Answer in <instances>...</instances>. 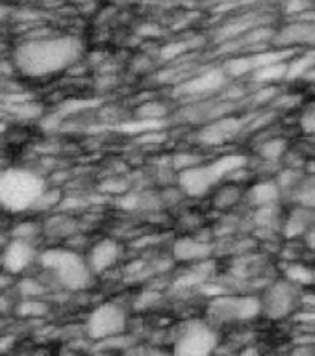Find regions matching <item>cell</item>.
Here are the masks:
<instances>
[{
	"label": "cell",
	"mask_w": 315,
	"mask_h": 356,
	"mask_svg": "<svg viewBox=\"0 0 315 356\" xmlns=\"http://www.w3.org/2000/svg\"><path fill=\"white\" fill-rule=\"evenodd\" d=\"M83 52L76 35H43L22 41L13 50V65L28 78H45L74 65Z\"/></svg>",
	"instance_id": "obj_1"
},
{
	"label": "cell",
	"mask_w": 315,
	"mask_h": 356,
	"mask_svg": "<svg viewBox=\"0 0 315 356\" xmlns=\"http://www.w3.org/2000/svg\"><path fill=\"white\" fill-rule=\"evenodd\" d=\"M47 184L38 172L24 167L0 169V208L10 213L32 210L39 197L45 193Z\"/></svg>",
	"instance_id": "obj_2"
},
{
	"label": "cell",
	"mask_w": 315,
	"mask_h": 356,
	"mask_svg": "<svg viewBox=\"0 0 315 356\" xmlns=\"http://www.w3.org/2000/svg\"><path fill=\"white\" fill-rule=\"evenodd\" d=\"M39 264L49 271L60 286L72 291H82L93 284L95 273L88 264V258L69 249H47L39 256Z\"/></svg>",
	"instance_id": "obj_3"
},
{
	"label": "cell",
	"mask_w": 315,
	"mask_h": 356,
	"mask_svg": "<svg viewBox=\"0 0 315 356\" xmlns=\"http://www.w3.org/2000/svg\"><path fill=\"white\" fill-rule=\"evenodd\" d=\"M245 158L238 154L223 156L219 160L211 161L208 165H193L189 169H184L180 175V188L188 195L193 197H202L210 191L217 182L223 178L232 177L234 172L239 171L245 165Z\"/></svg>",
	"instance_id": "obj_4"
},
{
	"label": "cell",
	"mask_w": 315,
	"mask_h": 356,
	"mask_svg": "<svg viewBox=\"0 0 315 356\" xmlns=\"http://www.w3.org/2000/svg\"><path fill=\"white\" fill-rule=\"evenodd\" d=\"M217 343H219V338L210 323L193 319V321L184 323L182 327L178 328L172 350L177 355L202 356L213 353L217 349Z\"/></svg>",
	"instance_id": "obj_5"
},
{
	"label": "cell",
	"mask_w": 315,
	"mask_h": 356,
	"mask_svg": "<svg viewBox=\"0 0 315 356\" xmlns=\"http://www.w3.org/2000/svg\"><path fill=\"white\" fill-rule=\"evenodd\" d=\"M127 310L117 302H102L88 317L86 330L93 339H110L127 330Z\"/></svg>",
	"instance_id": "obj_6"
},
{
	"label": "cell",
	"mask_w": 315,
	"mask_h": 356,
	"mask_svg": "<svg viewBox=\"0 0 315 356\" xmlns=\"http://www.w3.org/2000/svg\"><path fill=\"white\" fill-rule=\"evenodd\" d=\"M261 312L269 319H286L299 306V286L284 277L273 282L261 297Z\"/></svg>",
	"instance_id": "obj_7"
},
{
	"label": "cell",
	"mask_w": 315,
	"mask_h": 356,
	"mask_svg": "<svg viewBox=\"0 0 315 356\" xmlns=\"http://www.w3.org/2000/svg\"><path fill=\"white\" fill-rule=\"evenodd\" d=\"M217 321H247L261 312V300L255 297H219L208 306Z\"/></svg>",
	"instance_id": "obj_8"
},
{
	"label": "cell",
	"mask_w": 315,
	"mask_h": 356,
	"mask_svg": "<svg viewBox=\"0 0 315 356\" xmlns=\"http://www.w3.org/2000/svg\"><path fill=\"white\" fill-rule=\"evenodd\" d=\"M33 260H35V247L32 245V239L11 238L2 247L0 264H2V269L13 277L26 271Z\"/></svg>",
	"instance_id": "obj_9"
},
{
	"label": "cell",
	"mask_w": 315,
	"mask_h": 356,
	"mask_svg": "<svg viewBox=\"0 0 315 356\" xmlns=\"http://www.w3.org/2000/svg\"><path fill=\"white\" fill-rule=\"evenodd\" d=\"M121 258V245L115 239H100L89 249L88 264L95 275L108 271Z\"/></svg>",
	"instance_id": "obj_10"
},
{
	"label": "cell",
	"mask_w": 315,
	"mask_h": 356,
	"mask_svg": "<svg viewBox=\"0 0 315 356\" xmlns=\"http://www.w3.org/2000/svg\"><path fill=\"white\" fill-rule=\"evenodd\" d=\"M315 222V211L310 206L299 204L297 208L289 211L286 221L282 225V232L286 238H297V236H306L312 225Z\"/></svg>",
	"instance_id": "obj_11"
},
{
	"label": "cell",
	"mask_w": 315,
	"mask_h": 356,
	"mask_svg": "<svg viewBox=\"0 0 315 356\" xmlns=\"http://www.w3.org/2000/svg\"><path fill=\"white\" fill-rule=\"evenodd\" d=\"M225 82H227V72H225V69H223V71H210L188 80V82L180 88V93L208 95L211 93V91L221 89L223 86H225Z\"/></svg>",
	"instance_id": "obj_12"
},
{
	"label": "cell",
	"mask_w": 315,
	"mask_h": 356,
	"mask_svg": "<svg viewBox=\"0 0 315 356\" xmlns=\"http://www.w3.org/2000/svg\"><path fill=\"white\" fill-rule=\"evenodd\" d=\"M178 261H200L211 254V245L197 238H180L172 247Z\"/></svg>",
	"instance_id": "obj_13"
},
{
	"label": "cell",
	"mask_w": 315,
	"mask_h": 356,
	"mask_svg": "<svg viewBox=\"0 0 315 356\" xmlns=\"http://www.w3.org/2000/svg\"><path fill=\"white\" fill-rule=\"evenodd\" d=\"M280 199V184L273 180H264V182L255 184L247 191V200L249 204L261 208V206H273Z\"/></svg>",
	"instance_id": "obj_14"
},
{
	"label": "cell",
	"mask_w": 315,
	"mask_h": 356,
	"mask_svg": "<svg viewBox=\"0 0 315 356\" xmlns=\"http://www.w3.org/2000/svg\"><path fill=\"white\" fill-rule=\"evenodd\" d=\"M284 277L291 280L297 286H314L315 284V269L310 266H305V264H289L286 266V271H284Z\"/></svg>",
	"instance_id": "obj_15"
},
{
	"label": "cell",
	"mask_w": 315,
	"mask_h": 356,
	"mask_svg": "<svg viewBox=\"0 0 315 356\" xmlns=\"http://www.w3.org/2000/svg\"><path fill=\"white\" fill-rule=\"evenodd\" d=\"M289 65H286L284 61H275V63H269V65H264L260 69H256L252 72V78L256 82L267 83V82H275V80H280V78L288 76Z\"/></svg>",
	"instance_id": "obj_16"
},
{
	"label": "cell",
	"mask_w": 315,
	"mask_h": 356,
	"mask_svg": "<svg viewBox=\"0 0 315 356\" xmlns=\"http://www.w3.org/2000/svg\"><path fill=\"white\" fill-rule=\"evenodd\" d=\"M236 128H238V122L234 119H223V121L216 122L213 127L208 128L202 134V139L208 141V143H219V141H225L227 138H230Z\"/></svg>",
	"instance_id": "obj_17"
},
{
	"label": "cell",
	"mask_w": 315,
	"mask_h": 356,
	"mask_svg": "<svg viewBox=\"0 0 315 356\" xmlns=\"http://www.w3.org/2000/svg\"><path fill=\"white\" fill-rule=\"evenodd\" d=\"M293 193L297 204L315 208V175L300 178L299 184L293 188Z\"/></svg>",
	"instance_id": "obj_18"
},
{
	"label": "cell",
	"mask_w": 315,
	"mask_h": 356,
	"mask_svg": "<svg viewBox=\"0 0 315 356\" xmlns=\"http://www.w3.org/2000/svg\"><path fill=\"white\" fill-rule=\"evenodd\" d=\"M241 188L236 186V184H225L219 191L213 197V204L219 210H227V208H232L239 199H241Z\"/></svg>",
	"instance_id": "obj_19"
},
{
	"label": "cell",
	"mask_w": 315,
	"mask_h": 356,
	"mask_svg": "<svg viewBox=\"0 0 315 356\" xmlns=\"http://www.w3.org/2000/svg\"><path fill=\"white\" fill-rule=\"evenodd\" d=\"M15 312L24 319H38V317H43L49 312V306L39 297H32V299H22L17 305Z\"/></svg>",
	"instance_id": "obj_20"
},
{
	"label": "cell",
	"mask_w": 315,
	"mask_h": 356,
	"mask_svg": "<svg viewBox=\"0 0 315 356\" xmlns=\"http://www.w3.org/2000/svg\"><path fill=\"white\" fill-rule=\"evenodd\" d=\"M45 232L50 234V236H69V234L74 232V222L67 217H52L49 219V222L45 225Z\"/></svg>",
	"instance_id": "obj_21"
},
{
	"label": "cell",
	"mask_w": 315,
	"mask_h": 356,
	"mask_svg": "<svg viewBox=\"0 0 315 356\" xmlns=\"http://www.w3.org/2000/svg\"><path fill=\"white\" fill-rule=\"evenodd\" d=\"M288 149V143L284 141V139H269L266 143L260 147V154L264 160H271V161H277L280 160Z\"/></svg>",
	"instance_id": "obj_22"
},
{
	"label": "cell",
	"mask_w": 315,
	"mask_h": 356,
	"mask_svg": "<svg viewBox=\"0 0 315 356\" xmlns=\"http://www.w3.org/2000/svg\"><path fill=\"white\" fill-rule=\"evenodd\" d=\"M17 291L22 299H32V297H41L45 293V286L33 278H22L21 282L17 284Z\"/></svg>",
	"instance_id": "obj_23"
},
{
	"label": "cell",
	"mask_w": 315,
	"mask_h": 356,
	"mask_svg": "<svg viewBox=\"0 0 315 356\" xmlns=\"http://www.w3.org/2000/svg\"><path fill=\"white\" fill-rule=\"evenodd\" d=\"M299 128L306 136H315V100L308 102L300 111Z\"/></svg>",
	"instance_id": "obj_24"
},
{
	"label": "cell",
	"mask_w": 315,
	"mask_h": 356,
	"mask_svg": "<svg viewBox=\"0 0 315 356\" xmlns=\"http://www.w3.org/2000/svg\"><path fill=\"white\" fill-rule=\"evenodd\" d=\"M39 227L33 221H24L19 222L13 230H11V238H21V239H33L38 236Z\"/></svg>",
	"instance_id": "obj_25"
},
{
	"label": "cell",
	"mask_w": 315,
	"mask_h": 356,
	"mask_svg": "<svg viewBox=\"0 0 315 356\" xmlns=\"http://www.w3.org/2000/svg\"><path fill=\"white\" fill-rule=\"evenodd\" d=\"M58 200H60V193L58 191H49V189H45V193L39 197L38 204L33 206V208H41V210H47V208H54V204H58Z\"/></svg>",
	"instance_id": "obj_26"
},
{
	"label": "cell",
	"mask_w": 315,
	"mask_h": 356,
	"mask_svg": "<svg viewBox=\"0 0 315 356\" xmlns=\"http://www.w3.org/2000/svg\"><path fill=\"white\" fill-rule=\"evenodd\" d=\"M305 239H306V245H308V249L314 250V252H315V222H314V225H312L310 230L306 232Z\"/></svg>",
	"instance_id": "obj_27"
},
{
	"label": "cell",
	"mask_w": 315,
	"mask_h": 356,
	"mask_svg": "<svg viewBox=\"0 0 315 356\" xmlns=\"http://www.w3.org/2000/svg\"><path fill=\"white\" fill-rule=\"evenodd\" d=\"M11 277H13V275H10L8 271H0V291L10 286Z\"/></svg>",
	"instance_id": "obj_28"
},
{
	"label": "cell",
	"mask_w": 315,
	"mask_h": 356,
	"mask_svg": "<svg viewBox=\"0 0 315 356\" xmlns=\"http://www.w3.org/2000/svg\"><path fill=\"white\" fill-rule=\"evenodd\" d=\"M8 308H10V305H8V300H6L4 297H0V314L8 310Z\"/></svg>",
	"instance_id": "obj_29"
},
{
	"label": "cell",
	"mask_w": 315,
	"mask_h": 356,
	"mask_svg": "<svg viewBox=\"0 0 315 356\" xmlns=\"http://www.w3.org/2000/svg\"><path fill=\"white\" fill-rule=\"evenodd\" d=\"M8 13H10V8H8V6L0 4V21H2V19H4V17L8 15Z\"/></svg>",
	"instance_id": "obj_30"
},
{
	"label": "cell",
	"mask_w": 315,
	"mask_h": 356,
	"mask_svg": "<svg viewBox=\"0 0 315 356\" xmlns=\"http://www.w3.org/2000/svg\"><path fill=\"white\" fill-rule=\"evenodd\" d=\"M308 171H310V175H315V161H310V165H308Z\"/></svg>",
	"instance_id": "obj_31"
},
{
	"label": "cell",
	"mask_w": 315,
	"mask_h": 356,
	"mask_svg": "<svg viewBox=\"0 0 315 356\" xmlns=\"http://www.w3.org/2000/svg\"><path fill=\"white\" fill-rule=\"evenodd\" d=\"M2 130H4V124H2V122H0V132H2Z\"/></svg>",
	"instance_id": "obj_32"
}]
</instances>
